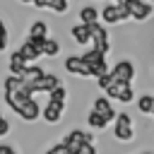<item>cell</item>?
<instances>
[{
  "mask_svg": "<svg viewBox=\"0 0 154 154\" xmlns=\"http://www.w3.org/2000/svg\"><path fill=\"white\" fill-rule=\"evenodd\" d=\"M111 99H116V101H120V103H130L132 101V89H130V82H118V79H113L111 77V82H108V87L103 89Z\"/></svg>",
  "mask_w": 154,
  "mask_h": 154,
  "instance_id": "obj_1",
  "label": "cell"
},
{
  "mask_svg": "<svg viewBox=\"0 0 154 154\" xmlns=\"http://www.w3.org/2000/svg\"><path fill=\"white\" fill-rule=\"evenodd\" d=\"M118 2H123V5L128 7L130 17L137 19V22H144V19L152 17V12H154V7H152L149 2H142V0H118Z\"/></svg>",
  "mask_w": 154,
  "mask_h": 154,
  "instance_id": "obj_4",
  "label": "cell"
},
{
  "mask_svg": "<svg viewBox=\"0 0 154 154\" xmlns=\"http://www.w3.org/2000/svg\"><path fill=\"white\" fill-rule=\"evenodd\" d=\"M41 53H43V55H58V53H60V41L46 36L43 43H41Z\"/></svg>",
  "mask_w": 154,
  "mask_h": 154,
  "instance_id": "obj_16",
  "label": "cell"
},
{
  "mask_svg": "<svg viewBox=\"0 0 154 154\" xmlns=\"http://www.w3.org/2000/svg\"><path fill=\"white\" fill-rule=\"evenodd\" d=\"M152 113H154V108H152Z\"/></svg>",
  "mask_w": 154,
  "mask_h": 154,
  "instance_id": "obj_29",
  "label": "cell"
},
{
  "mask_svg": "<svg viewBox=\"0 0 154 154\" xmlns=\"http://www.w3.org/2000/svg\"><path fill=\"white\" fill-rule=\"evenodd\" d=\"M38 113H41V111H38V103H36V101H34V96H31V99L19 108V113H17V116H19L22 120L31 123V120H36V118H38Z\"/></svg>",
  "mask_w": 154,
  "mask_h": 154,
  "instance_id": "obj_13",
  "label": "cell"
},
{
  "mask_svg": "<svg viewBox=\"0 0 154 154\" xmlns=\"http://www.w3.org/2000/svg\"><path fill=\"white\" fill-rule=\"evenodd\" d=\"M43 7L46 10H53V12H65L67 10V0H46Z\"/></svg>",
  "mask_w": 154,
  "mask_h": 154,
  "instance_id": "obj_21",
  "label": "cell"
},
{
  "mask_svg": "<svg viewBox=\"0 0 154 154\" xmlns=\"http://www.w3.org/2000/svg\"><path fill=\"white\" fill-rule=\"evenodd\" d=\"M113 135H116V140H120V142H130V140L135 137L132 120H130L128 113H118V116H116V130H113Z\"/></svg>",
  "mask_w": 154,
  "mask_h": 154,
  "instance_id": "obj_3",
  "label": "cell"
},
{
  "mask_svg": "<svg viewBox=\"0 0 154 154\" xmlns=\"http://www.w3.org/2000/svg\"><path fill=\"white\" fill-rule=\"evenodd\" d=\"M96 19H99L96 7H82L79 10V22H96Z\"/></svg>",
  "mask_w": 154,
  "mask_h": 154,
  "instance_id": "obj_20",
  "label": "cell"
},
{
  "mask_svg": "<svg viewBox=\"0 0 154 154\" xmlns=\"http://www.w3.org/2000/svg\"><path fill=\"white\" fill-rule=\"evenodd\" d=\"M79 154H96V149H94V142H89V144H84Z\"/></svg>",
  "mask_w": 154,
  "mask_h": 154,
  "instance_id": "obj_26",
  "label": "cell"
},
{
  "mask_svg": "<svg viewBox=\"0 0 154 154\" xmlns=\"http://www.w3.org/2000/svg\"><path fill=\"white\" fill-rule=\"evenodd\" d=\"M89 142H94V137H91L89 132H82V130H72V132L63 140V144H65L67 154H79V152H82V147H84V144H89Z\"/></svg>",
  "mask_w": 154,
  "mask_h": 154,
  "instance_id": "obj_2",
  "label": "cell"
},
{
  "mask_svg": "<svg viewBox=\"0 0 154 154\" xmlns=\"http://www.w3.org/2000/svg\"><path fill=\"white\" fill-rule=\"evenodd\" d=\"M41 75H43V70H41L38 65H26V67H24V72L19 75V79L31 89V87H34V82H38V79H41ZM31 94H34V91H31Z\"/></svg>",
  "mask_w": 154,
  "mask_h": 154,
  "instance_id": "obj_11",
  "label": "cell"
},
{
  "mask_svg": "<svg viewBox=\"0 0 154 154\" xmlns=\"http://www.w3.org/2000/svg\"><path fill=\"white\" fill-rule=\"evenodd\" d=\"M24 67H26V65H24V58H22V55L14 51V53L10 55V72H12L14 77H19V75L24 72Z\"/></svg>",
  "mask_w": 154,
  "mask_h": 154,
  "instance_id": "obj_17",
  "label": "cell"
},
{
  "mask_svg": "<svg viewBox=\"0 0 154 154\" xmlns=\"http://www.w3.org/2000/svg\"><path fill=\"white\" fill-rule=\"evenodd\" d=\"M65 67H67V72H72V75L91 77V70H89V65H87L82 58H67V60H65Z\"/></svg>",
  "mask_w": 154,
  "mask_h": 154,
  "instance_id": "obj_9",
  "label": "cell"
},
{
  "mask_svg": "<svg viewBox=\"0 0 154 154\" xmlns=\"http://www.w3.org/2000/svg\"><path fill=\"white\" fill-rule=\"evenodd\" d=\"M137 108H140L142 113H152V108H154V96H140Z\"/></svg>",
  "mask_w": 154,
  "mask_h": 154,
  "instance_id": "obj_22",
  "label": "cell"
},
{
  "mask_svg": "<svg viewBox=\"0 0 154 154\" xmlns=\"http://www.w3.org/2000/svg\"><path fill=\"white\" fill-rule=\"evenodd\" d=\"M41 43L43 41H34V38H26L22 46H19V55L24 58V63H31V60H38V55H43L41 53Z\"/></svg>",
  "mask_w": 154,
  "mask_h": 154,
  "instance_id": "obj_6",
  "label": "cell"
},
{
  "mask_svg": "<svg viewBox=\"0 0 154 154\" xmlns=\"http://www.w3.org/2000/svg\"><path fill=\"white\" fill-rule=\"evenodd\" d=\"M58 84H63L55 75H41V79L38 82H34V87H31V91L36 94V91H51L53 87H58Z\"/></svg>",
  "mask_w": 154,
  "mask_h": 154,
  "instance_id": "obj_12",
  "label": "cell"
},
{
  "mask_svg": "<svg viewBox=\"0 0 154 154\" xmlns=\"http://www.w3.org/2000/svg\"><path fill=\"white\" fill-rule=\"evenodd\" d=\"M108 75H111L113 79H118V82H132V77H135V65H132L130 60H120L113 70H108Z\"/></svg>",
  "mask_w": 154,
  "mask_h": 154,
  "instance_id": "obj_7",
  "label": "cell"
},
{
  "mask_svg": "<svg viewBox=\"0 0 154 154\" xmlns=\"http://www.w3.org/2000/svg\"><path fill=\"white\" fill-rule=\"evenodd\" d=\"M89 41H94V48L106 55V51H108V34H106L103 26H99V22H94V29H91V38Z\"/></svg>",
  "mask_w": 154,
  "mask_h": 154,
  "instance_id": "obj_8",
  "label": "cell"
},
{
  "mask_svg": "<svg viewBox=\"0 0 154 154\" xmlns=\"http://www.w3.org/2000/svg\"><path fill=\"white\" fill-rule=\"evenodd\" d=\"M103 19H106L108 24L125 22V19H130V12H128V7H125L123 2H113V5H106V7H103Z\"/></svg>",
  "mask_w": 154,
  "mask_h": 154,
  "instance_id": "obj_5",
  "label": "cell"
},
{
  "mask_svg": "<svg viewBox=\"0 0 154 154\" xmlns=\"http://www.w3.org/2000/svg\"><path fill=\"white\" fill-rule=\"evenodd\" d=\"M0 154H17L12 147H7V144H0Z\"/></svg>",
  "mask_w": 154,
  "mask_h": 154,
  "instance_id": "obj_27",
  "label": "cell"
},
{
  "mask_svg": "<svg viewBox=\"0 0 154 154\" xmlns=\"http://www.w3.org/2000/svg\"><path fill=\"white\" fill-rule=\"evenodd\" d=\"M91 29H94V22H82L79 26H72V38H75L77 43H89Z\"/></svg>",
  "mask_w": 154,
  "mask_h": 154,
  "instance_id": "obj_10",
  "label": "cell"
},
{
  "mask_svg": "<svg viewBox=\"0 0 154 154\" xmlns=\"http://www.w3.org/2000/svg\"><path fill=\"white\" fill-rule=\"evenodd\" d=\"M87 123H89V125H91V128H96V130H103V128H106V123H108V120H106V118H103V116H99V113H96V111H91V113H89V118H87Z\"/></svg>",
  "mask_w": 154,
  "mask_h": 154,
  "instance_id": "obj_19",
  "label": "cell"
},
{
  "mask_svg": "<svg viewBox=\"0 0 154 154\" xmlns=\"http://www.w3.org/2000/svg\"><path fill=\"white\" fill-rule=\"evenodd\" d=\"M46 154H67V149H65V144H63V142H58V144H55V147H51Z\"/></svg>",
  "mask_w": 154,
  "mask_h": 154,
  "instance_id": "obj_24",
  "label": "cell"
},
{
  "mask_svg": "<svg viewBox=\"0 0 154 154\" xmlns=\"http://www.w3.org/2000/svg\"><path fill=\"white\" fill-rule=\"evenodd\" d=\"M147 154H149V152H147Z\"/></svg>",
  "mask_w": 154,
  "mask_h": 154,
  "instance_id": "obj_31",
  "label": "cell"
},
{
  "mask_svg": "<svg viewBox=\"0 0 154 154\" xmlns=\"http://www.w3.org/2000/svg\"><path fill=\"white\" fill-rule=\"evenodd\" d=\"M149 2H154V0H149Z\"/></svg>",
  "mask_w": 154,
  "mask_h": 154,
  "instance_id": "obj_30",
  "label": "cell"
},
{
  "mask_svg": "<svg viewBox=\"0 0 154 154\" xmlns=\"http://www.w3.org/2000/svg\"><path fill=\"white\" fill-rule=\"evenodd\" d=\"M19 2H31V0H19Z\"/></svg>",
  "mask_w": 154,
  "mask_h": 154,
  "instance_id": "obj_28",
  "label": "cell"
},
{
  "mask_svg": "<svg viewBox=\"0 0 154 154\" xmlns=\"http://www.w3.org/2000/svg\"><path fill=\"white\" fill-rule=\"evenodd\" d=\"M5 46H7V29H5V24L0 19V51H5Z\"/></svg>",
  "mask_w": 154,
  "mask_h": 154,
  "instance_id": "obj_23",
  "label": "cell"
},
{
  "mask_svg": "<svg viewBox=\"0 0 154 154\" xmlns=\"http://www.w3.org/2000/svg\"><path fill=\"white\" fill-rule=\"evenodd\" d=\"M7 132H10V123L0 116V137H2V135H7Z\"/></svg>",
  "mask_w": 154,
  "mask_h": 154,
  "instance_id": "obj_25",
  "label": "cell"
},
{
  "mask_svg": "<svg viewBox=\"0 0 154 154\" xmlns=\"http://www.w3.org/2000/svg\"><path fill=\"white\" fill-rule=\"evenodd\" d=\"M94 111H96L99 116H103L108 123L116 118V111L111 108V103H108V99H106V96H99V99H94Z\"/></svg>",
  "mask_w": 154,
  "mask_h": 154,
  "instance_id": "obj_14",
  "label": "cell"
},
{
  "mask_svg": "<svg viewBox=\"0 0 154 154\" xmlns=\"http://www.w3.org/2000/svg\"><path fill=\"white\" fill-rule=\"evenodd\" d=\"M41 116H43V120L46 123H58L60 120V116H63V108H58V106H53V103H46V108L41 111Z\"/></svg>",
  "mask_w": 154,
  "mask_h": 154,
  "instance_id": "obj_15",
  "label": "cell"
},
{
  "mask_svg": "<svg viewBox=\"0 0 154 154\" xmlns=\"http://www.w3.org/2000/svg\"><path fill=\"white\" fill-rule=\"evenodd\" d=\"M46 34H48L46 22H34V24H31V31H29V38H34V41H43Z\"/></svg>",
  "mask_w": 154,
  "mask_h": 154,
  "instance_id": "obj_18",
  "label": "cell"
}]
</instances>
